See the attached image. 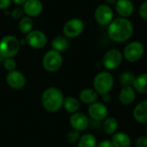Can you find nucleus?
<instances>
[{"mask_svg": "<svg viewBox=\"0 0 147 147\" xmlns=\"http://www.w3.org/2000/svg\"><path fill=\"white\" fill-rule=\"evenodd\" d=\"M33 26H34V22H33L32 18L29 16L22 17L18 22L19 31L24 34H28L29 32H31Z\"/></svg>", "mask_w": 147, "mask_h": 147, "instance_id": "393cba45", "label": "nucleus"}, {"mask_svg": "<svg viewBox=\"0 0 147 147\" xmlns=\"http://www.w3.org/2000/svg\"><path fill=\"white\" fill-rule=\"evenodd\" d=\"M115 85L114 76L109 71L98 72L93 79V89L99 96L109 93Z\"/></svg>", "mask_w": 147, "mask_h": 147, "instance_id": "7ed1b4c3", "label": "nucleus"}, {"mask_svg": "<svg viewBox=\"0 0 147 147\" xmlns=\"http://www.w3.org/2000/svg\"><path fill=\"white\" fill-rule=\"evenodd\" d=\"M21 47L20 41L16 36L6 35L0 40V56L7 59L16 56Z\"/></svg>", "mask_w": 147, "mask_h": 147, "instance_id": "20e7f679", "label": "nucleus"}, {"mask_svg": "<svg viewBox=\"0 0 147 147\" xmlns=\"http://www.w3.org/2000/svg\"><path fill=\"white\" fill-rule=\"evenodd\" d=\"M11 3V0H0V9H7Z\"/></svg>", "mask_w": 147, "mask_h": 147, "instance_id": "72a5a7b5", "label": "nucleus"}, {"mask_svg": "<svg viewBox=\"0 0 147 147\" xmlns=\"http://www.w3.org/2000/svg\"><path fill=\"white\" fill-rule=\"evenodd\" d=\"M139 14L143 20L147 22V0L140 4L139 9Z\"/></svg>", "mask_w": 147, "mask_h": 147, "instance_id": "c756f323", "label": "nucleus"}, {"mask_svg": "<svg viewBox=\"0 0 147 147\" xmlns=\"http://www.w3.org/2000/svg\"><path fill=\"white\" fill-rule=\"evenodd\" d=\"M88 115L95 121H103L109 115V109L106 104L97 101L89 105Z\"/></svg>", "mask_w": 147, "mask_h": 147, "instance_id": "9d476101", "label": "nucleus"}, {"mask_svg": "<svg viewBox=\"0 0 147 147\" xmlns=\"http://www.w3.org/2000/svg\"><path fill=\"white\" fill-rule=\"evenodd\" d=\"M132 86L135 90L136 93L147 95V72L136 76Z\"/></svg>", "mask_w": 147, "mask_h": 147, "instance_id": "aec40b11", "label": "nucleus"}, {"mask_svg": "<svg viewBox=\"0 0 147 147\" xmlns=\"http://www.w3.org/2000/svg\"><path fill=\"white\" fill-rule=\"evenodd\" d=\"M5 13L8 14L9 16H10L12 18H14L16 20H19V19H21L22 17L23 10H22V9H21L19 7H16L10 12H5Z\"/></svg>", "mask_w": 147, "mask_h": 147, "instance_id": "c85d7f7f", "label": "nucleus"}, {"mask_svg": "<svg viewBox=\"0 0 147 147\" xmlns=\"http://www.w3.org/2000/svg\"><path fill=\"white\" fill-rule=\"evenodd\" d=\"M145 132H146V135H147V125L146 126V128H145Z\"/></svg>", "mask_w": 147, "mask_h": 147, "instance_id": "e433bc0d", "label": "nucleus"}, {"mask_svg": "<svg viewBox=\"0 0 147 147\" xmlns=\"http://www.w3.org/2000/svg\"><path fill=\"white\" fill-rule=\"evenodd\" d=\"M96 22L102 26H109L114 20V11L111 6L102 3L96 7L94 14Z\"/></svg>", "mask_w": 147, "mask_h": 147, "instance_id": "1a4fd4ad", "label": "nucleus"}, {"mask_svg": "<svg viewBox=\"0 0 147 147\" xmlns=\"http://www.w3.org/2000/svg\"><path fill=\"white\" fill-rule=\"evenodd\" d=\"M70 125L73 130H76L78 132H84L85 131L90 124L89 117L82 112H77L72 115H71L70 117Z\"/></svg>", "mask_w": 147, "mask_h": 147, "instance_id": "f8f14e48", "label": "nucleus"}, {"mask_svg": "<svg viewBox=\"0 0 147 147\" xmlns=\"http://www.w3.org/2000/svg\"><path fill=\"white\" fill-rule=\"evenodd\" d=\"M135 75L131 71H124L119 77V83L121 87L132 86L135 78Z\"/></svg>", "mask_w": 147, "mask_h": 147, "instance_id": "a878e982", "label": "nucleus"}, {"mask_svg": "<svg viewBox=\"0 0 147 147\" xmlns=\"http://www.w3.org/2000/svg\"><path fill=\"white\" fill-rule=\"evenodd\" d=\"M80 139V134L79 132L76 131V130H71L70 132L67 133L66 134V140L70 143V144H77L78 142Z\"/></svg>", "mask_w": 147, "mask_h": 147, "instance_id": "bb28decb", "label": "nucleus"}, {"mask_svg": "<svg viewBox=\"0 0 147 147\" xmlns=\"http://www.w3.org/2000/svg\"><path fill=\"white\" fill-rule=\"evenodd\" d=\"M70 46V42L67 37L65 35H58L54 37L52 40V47L53 50L57 52H65L68 49Z\"/></svg>", "mask_w": 147, "mask_h": 147, "instance_id": "4be33fe9", "label": "nucleus"}, {"mask_svg": "<svg viewBox=\"0 0 147 147\" xmlns=\"http://www.w3.org/2000/svg\"><path fill=\"white\" fill-rule=\"evenodd\" d=\"M63 92L55 87H50L44 90L41 95V103L43 108L50 113H56L63 107Z\"/></svg>", "mask_w": 147, "mask_h": 147, "instance_id": "f03ea898", "label": "nucleus"}, {"mask_svg": "<svg viewBox=\"0 0 147 147\" xmlns=\"http://www.w3.org/2000/svg\"><path fill=\"white\" fill-rule=\"evenodd\" d=\"M3 67L8 72L15 71L16 69V61L13 58H7L3 61Z\"/></svg>", "mask_w": 147, "mask_h": 147, "instance_id": "cd10ccee", "label": "nucleus"}, {"mask_svg": "<svg viewBox=\"0 0 147 147\" xmlns=\"http://www.w3.org/2000/svg\"><path fill=\"white\" fill-rule=\"evenodd\" d=\"M63 108L68 114H74L79 111L80 102L79 100L75 98L74 96H66L64 99Z\"/></svg>", "mask_w": 147, "mask_h": 147, "instance_id": "412c9836", "label": "nucleus"}, {"mask_svg": "<svg viewBox=\"0 0 147 147\" xmlns=\"http://www.w3.org/2000/svg\"><path fill=\"white\" fill-rule=\"evenodd\" d=\"M119 127V122L116 118L115 117H107L103 121H102V129L105 134L108 135H113L115 134L118 130Z\"/></svg>", "mask_w": 147, "mask_h": 147, "instance_id": "5701e85b", "label": "nucleus"}, {"mask_svg": "<svg viewBox=\"0 0 147 147\" xmlns=\"http://www.w3.org/2000/svg\"><path fill=\"white\" fill-rule=\"evenodd\" d=\"M115 11L120 17L128 18L134 12V4L132 0H117L115 3Z\"/></svg>", "mask_w": 147, "mask_h": 147, "instance_id": "2eb2a0df", "label": "nucleus"}, {"mask_svg": "<svg viewBox=\"0 0 147 147\" xmlns=\"http://www.w3.org/2000/svg\"><path fill=\"white\" fill-rule=\"evenodd\" d=\"M63 65V57L59 52L53 49L47 51L42 59V65L44 69L49 72H55L59 71Z\"/></svg>", "mask_w": 147, "mask_h": 147, "instance_id": "423d86ee", "label": "nucleus"}, {"mask_svg": "<svg viewBox=\"0 0 147 147\" xmlns=\"http://www.w3.org/2000/svg\"><path fill=\"white\" fill-rule=\"evenodd\" d=\"M27 44L34 49L43 48L47 43V35L40 30H32L26 36Z\"/></svg>", "mask_w": 147, "mask_h": 147, "instance_id": "9b49d317", "label": "nucleus"}, {"mask_svg": "<svg viewBox=\"0 0 147 147\" xmlns=\"http://www.w3.org/2000/svg\"><path fill=\"white\" fill-rule=\"evenodd\" d=\"M116 1L117 0H105V2H106V4H108V5H113V4H115V3H116Z\"/></svg>", "mask_w": 147, "mask_h": 147, "instance_id": "c9c22d12", "label": "nucleus"}, {"mask_svg": "<svg viewBox=\"0 0 147 147\" xmlns=\"http://www.w3.org/2000/svg\"><path fill=\"white\" fill-rule=\"evenodd\" d=\"M133 117L138 123L147 125V99L138 103L133 110Z\"/></svg>", "mask_w": 147, "mask_h": 147, "instance_id": "f3484780", "label": "nucleus"}, {"mask_svg": "<svg viewBox=\"0 0 147 147\" xmlns=\"http://www.w3.org/2000/svg\"><path fill=\"white\" fill-rule=\"evenodd\" d=\"M134 25L128 18L118 17L114 19L108 26L109 38L116 43L127 41L134 34Z\"/></svg>", "mask_w": 147, "mask_h": 147, "instance_id": "f257e3e1", "label": "nucleus"}, {"mask_svg": "<svg viewBox=\"0 0 147 147\" xmlns=\"http://www.w3.org/2000/svg\"><path fill=\"white\" fill-rule=\"evenodd\" d=\"M131 147H132V146H131Z\"/></svg>", "mask_w": 147, "mask_h": 147, "instance_id": "4c0bfd02", "label": "nucleus"}, {"mask_svg": "<svg viewBox=\"0 0 147 147\" xmlns=\"http://www.w3.org/2000/svg\"><path fill=\"white\" fill-rule=\"evenodd\" d=\"M23 13L29 17H36L43 11V3L40 0H27L22 5Z\"/></svg>", "mask_w": 147, "mask_h": 147, "instance_id": "4468645a", "label": "nucleus"}, {"mask_svg": "<svg viewBox=\"0 0 147 147\" xmlns=\"http://www.w3.org/2000/svg\"><path fill=\"white\" fill-rule=\"evenodd\" d=\"M96 147H115L112 141L109 140H103L100 143L97 144Z\"/></svg>", "mask_w": 147, "mask_h": 147, "instance_id": "2f4dec72", "label": "nucleus"}, {"mask_svg": "<svg viewBox=\"0 0 147 147\" xmlns=\"http://www.w3.org/2000/svg\"><path fill=\"white\" fill-rule=\"evenodd\" d=\"M6 82L10 88L14 90H21L26 84V78L21 71L15 70L7 73Z\"/></svg>", "mask_w": 147, "mask_h": 147, "instance_id": "ddd939ff", "label": "nucleus"}, {"mask_svg": "<svg viewBox=\"0 0 147 147\" xmlns=\"http://www.w3.org/2000/svg\"><path fill=\"white\" fill-rule=\"evenodd\" d=\"M101 96H102V102H103L104 104H108V103L111 102V101H112V96H111L110 93L104 94Z\"/></svg>", "mask_w": 147, "mask_h": 147, "instance_id": "473e14b6", "label": "nucleus"}, {"mask_svg": "<svg viewBox=\"0 0 147 147\" xmlns=\"http://www.w3.org/2000/svg\"><path fill=\"white\" fill-rule=\"evenodd\" d=\"M145 53V47L140 41L129 42L123 50V58L129 63H135L139 61Z\"/></svg>", "mask_w": 147, "mask_h": 147, "instance_id": "39448f33", "label": "nucleus"}, {"mask_svg": "<svg viewBox=\"0 0 147 147\" xmlns=\"http://www.w3.org/2000/svg\"><path fill=\"white\" fill-rule=\"evenodd\" d=\"M123 59V54L119 49L111 48L103 55L102 65L107 71H114L121 66Z\"/></svg>", "mask_w": 147, "mask_h": 147, "instance_id": "0eeeda50", "label": "nucleus"}, {"mask_svg": "<svg viewBox=\"0 0 147 147\" xmlns=\"http://www.w3.org/2000/svg\"><path fill=\"white\" fill-rule=\"evenodd\" d=\"M135 98H136V91L133 86L121 87L119 92L118 99L122 105L128 106L133 104L135 101Z\"/></svg>", "mask_w": 147, "mask_h": 147, "instance_id": "dca6fc26", "label": "nucleus"}, {"mask_svg": "<svg viewBox=\"0 0 147 147\" xmlns=\"http://www.w3.org/2000/svg\"><path fill=\"white\" fill-rule=\"evenodd\" d=\"M77 144L78 147H96L97 140L92 134H84L80 136V139Z\"/></svg>", "mask_w": 147, "mask_h": 147, "instance_id": "b1692460", "label": "nucleus"}, {"mask_svg": "<svg viewBox=\"0 0 147 147\" xmlns=\"http://www.w3.org/2000/svg\"><path fill=\"white\" fill-rule=\"evenodd\" d=\"M135 147H147V135L140 136L135 141Z\"/></svg>", "mask_w": 147, "mask_h": 147, "instance_id": "7c9ffc66", "label": "nucleus"}, {"mask_svg": "<svg viewBox=\"0 0 147 147\" xmlns=\"http://www.w3.org/2000/svg\"><path fill=\"white\" fill-rule=\"evenodd\" d=\"M27 0H11V2H13L16 5L20 6V5H23L25 3Z\"/></svg>", "mask_w": 147, "mask_h": 147, "instance_id": "f704fd0d", "label": "nucleus"}, {"mask_svg": "<svg viewBox=\"0 0 147 147\" xmlns=\"http://www.w3.org/2000/svg\"><path fill=\"white\" fill-rule=\"evenodd\" d=\"M84 29V23L79 18H71L63 27V33L68 39L78 37Z\"/></svg>", "mask_w": 147, "mask_h": 147, "instance_id": "6e6552de", "label": "nucleus"}, {"mask_svg": "<svg viewBox=\"0 0 147 147\" xmlns=\"http://www.w3.org/2000/svg\"><path fill=\"white\" fill-rule=\"evenodd\" d=\"M111 141L115 147H131L132 140L130 136L122 131H117L112 135Z\"/></svg>", "mask_w": 147, "mask_h": 147, "instance_id": "a211bd4d", "label": "nucleus"}, {"mask_svg": "<svg viewBox=\"0 0 147 147\" xmlns=\"http://www.w3.org/2000/svg\"><path fill=\"white\" fill-rule=\"evenodd\" d=\"M78 97H79V101L82 102L83 103L90 105V104L97 102L99 95L96 93V91L94 89L86 88L80 91Z\"/></svg>", "mask_w": 147, "mask_h": 147, "instance_id": "6ab92c4d", "label": "nucleus"}]
</instances>
